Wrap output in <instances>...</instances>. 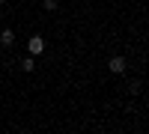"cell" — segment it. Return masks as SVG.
Segmentation results:
<instances>
[{
	"label": "cell",
	"mask_w": 149,
	"mask_h": 134,
	"mask_svg": "<svg viewBox=\"0 0 149 134\" xmlns=\"http://www.w3.org/2000/svg\"><path fill=\"white\" fill-rule=\"evenodd\" d=\"M27 51H30V57H39L45 51V39H42V36H33V39L27 42Z\"/></svg>",
	"instance_id": "cell-1"
},
{
	"label": "cell",
	"mask_w": 149,
	"mask_h": 134,
	"mask_svg": "<svg viewBox=\"0 0 149 134\" xmlns=\"http://www.w3.org/2000/svg\"><path fill=\"white\" fill-rule=\"evenodd\" d=\"M107 69L113 72V75H122V72L128 69V63H125V57H110V63H107Z\"/></svg>",
	"instance_id": "cell-2"
},
{
	"label": "cell",
	"mask_w": 149,
	"mask_h": 134,
	"mask_svg": "<svg viewBox=\"0 0 149 134\" xmlns=\"http://www.w3.org/2000/svg\"><path fill=\"white\" fill-rule=\"evenodd\" d=\"M0 45H3V48L15 45V33H12V30H0Z\"/></svg>",
	"instance_id": "cell-3"
},
{
	"label": "cell",
	"mask_w": 149,
	"mask_h": 134,
	"mask_svg": "<svg viewBox=\"0 0 149 134\" xmlns=\"http://www.w3.org/2000/svg\"><path fill=\"white\" fill-rule=\"evenodd\" d=\"M33 69H36V60L33 57H24L21 60V72H33Z\"/></svg>",
	"instance_id": "cell-4"
},
{
	"label": "cell",
	"mask_w": 149,
	"mask_h": 134,
	"mask_svg": "<svg viewBox=\"0 0 149 134\" xmlns=\"http://www.w3.org/2000/svg\"><path fill=\"white\" fill-rule=\"evenodd\" d=\"M128 92L137 95V92H140V81H131V83H128Z\"/></svg>",
	"instance_id": "cell-5"
},
{
	"label": "cell",
	"mask_w": 149,
	"mask_h": 134,
	"mask_svg": "<svg viewBox=\"0 0 149 134\" xmlns=\"http://www.w3.org/2000/svg\"><path fill=\"white\" fill-rule=\"evenodd\" d=\"M45 9H48V12H54V9H57V0H45Z\"/></svg>",
	"instance_id": "cell-6"
},
{
	"label": "cell",
	"mask_w": 149,
	"mask_h": 134,
	"mask_svg": "<svg viewBox=\"0 0 149 134\" xmlns=\"http://www.w3.org/2000/svg\"><path fill=\"white\" fill-rule=\"evenodd\" d=\"M0 3H3V0H0Z\"/></svg>",
	"instance_id": "cell-7"
}]
</instances>
